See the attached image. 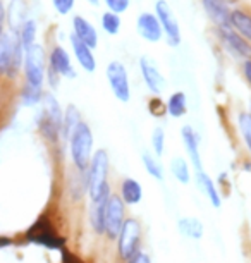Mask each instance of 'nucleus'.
<instances>
[{
    "label": "nucleus",
    "instance_id": "13",
    "mask_svg": "<svg viewBox=\"0 0 251 263\" xmlns=\"http://www.w3.org/2000/svg\"><path fill=\"white\" fill-rule=\"evenodd\" d=\"M206 16L217 28H230V9L227 0H201Z\"/></svg>",
    "mask_w": 251,
    "mask_h": 263
},
{
    "label": "nucleus",
    "instance_id": "15",
    "mask_svg": "<svg viewBox=\"0 0 251 263\" xmlns=\"http://www.w3.org/2000/svg\"><path fill=\"white\" fill-rule=\"evenodd\" d=\"M110 196V190L109 186H103L100 195H98L95 200H93V208H91V224L93 229L96 232H105V208H107V201H109Z\"/></svg>",
    "mask_w": 251,
    "mask_h": 263
},
{
    "label": "nucleus",
    "instance_id": "33",
    "mask_svg": "<svg viewBox=\"0 0 251 263\" xmlns=\"http://www.w3.org/2000/svg\"><path fill=\"white\" fill-rule=\"evenodd\" d=\"M105 6L109 7V11L115 14H122L129 7V0H105Z\"/></svg>",
    "mask_w": 251,
    "mask_h": 263
},
{
    "label": "nucleus",
    "instance_id": "1",
    "mask_svg": "<svg viewBox=\"0 0 251 263\" xmlns=\"http://www.w3.org/2000/svg\"><path fill=\"white\" fill-rule=\"evenodd\" d=\"M71 155L72 162L80 171H86L91 160V148H93V135L88 124L80 122L74 131L71 133Z\"/></svg>",
    "mask_w": 251,
    "mask_h": 263
},
{
    "label": "nucleus",
    "instance_id": "12",
    "mask_svg": "<svg viewBox=\"0 0 251 263\" xmlns=\"http://www.w3.org/2000/svg\"><path fill=\"white\" fill-rule=\"evenodd\" d=\"M136 28H138L140 36L145 38L146 42L157 43V42H160L162 36H164V31H162L159 17L151 12L140 14V16H138V21H136Z\"/></svg>",
    "mask_w": 251,
    "mask_h": 263
},
{
    "label": "nucleus",
    "instance_id": "8",
    "mask_svg": "<svg viewBox=\"0 0 251 263\" xmlns=\"http://www.w3.org/2000/svg\"><path fill=\"white\" fill-rule=\"evenodd\" d=\"M26 237H28V241L38 242V245H43V246L50 248V250H61L64 245V239H61V237L53 232L50 222H48L47 218H40V220L28 231Z\"/></svg>",
    "mask_w": 251,
    "mask_h": 263
},
{
    "label": "nucleus",
    "instance_id": "26",
    "mask_svg": "<svg viewBox=\"0 0 251 263\" xmlns=\"http://www.w3.org/2000/svg\"><path fill=\"white\" fill-rule=\"evenodd\" d=\"M102 28H103V31H105L107 34H112V36L119 33V29H121V17H119V14H115V12H112V11L103 12V16H102Z\"/></svg>",
    "mask_w": 251,
    "mask_h": 263
},
{
    "label": "nucleus",
    "instance_id": "30",
    "mask_svg": "<svg viewBox=\"0 0 251 263\" xmlns=\"http://www.w3.org/2000/svg\"><path fill=\"white\" fill-rule=\"evenodd\" d=\"M42 100V86H34V84H26L23 91V103L24 105H36Z\"/></svg>",
    "mask_w": 251,
    "mask_h": 263
},
{
    "label": "nucleus",
    "instance_id": "19",
    "mask_svg": "<svg viewBox=\"0 0 251 263\" xmlns=\"http://www.w3.org/2000/svg\"><path fill=\"white\" fill-rule=\"evenodd\" d=\"M181 136H183L184 146L188 150L191 162L196 167V172L203 171V165H201V158H200V152H198V136H196L195 129L191 126H184L183 131H181Z\"/></svg>",
    "mask_w": 251,
    "mask_h": 263
},
{
    "label": "nucleus",
    "instance_id": "38",
    "mask_svg": "<svg viewBox=\"0 0 251 263\" xmlns=\"http://www.w3.org/2000/svg\"><path fill=\"white\" fill-rule=\"evenodd\" d=\"M4 19H6V9H4V4L0 2V34H2V28H4Z\"/></svg>",
    "mask_w": 251,
    "mask_h": 263
},
{
    "label": "nucleus",
    "instance_id": "7",
    "mask_svg": "<svg viewBox=\"0 0 251 263\" xmlns=\"http://www.w3.org/2000/svg\"><path fill=\"white\" fill-rule=\"evenodd\" d=\"M26 59H24V69H26V79L29 84L42 86L43 78H45V57H43V48L36 43L28 47Z\"/></svg>",
    "mask_w": 251,
    "mask_h": 263
},
{
    "label": "nucleus",
    "instance_id": "21",
    "mask_svg": "<svg viewBox=\"0 0 251 263\" xmlns=\"http://www.w3.org/2000/svg\"><path fill=\"white\" fill-rule=\"evenodd\" d=\"M186 110H188V97H186L184 91H176L172 93L167 100V112L170 114L172 117L179 119L183 117Z\"/></svg>",
    "mask_w": 251,
    "mask_h": 263
},
{
    "label": "nucleus",
    "instance_id": "10",
    "mask_svg": "<svg viewBox=\"0 0 251 263\" xmlns=\"http://www.w3.org/2000/svg\"><path fill=\"white\" fill-rule=\"evenodd\" d=\"M124 224V203L119 196H109L105 208V232L109 237H114L121 232V227Z\"/></svg>",
    "mask_w": 251,
    "mask_h": 263
},
{
    "label": "nucleus",
    "instance_id": "5",
    "mask_svg": "<svg viewBox=\"0 0 251 263\" xmlns=\"http://www.w3.org/2000/svg\"><path fill=\"white\" fill-rule=\"evenodd\" d=\"M43 103H45V110H43V117H42V131L48 138L55 140L62 129V119H64L61 105H59L57 98L52 93H45L43 95Z\"/></svg>",
    "mask_w": 251,
    "mask_h": 263
},
{
    "label": "nucleus",
    "instance_id": "17",
    "mask_svg": "<svg viewBox=\"0 0 251 263\" xmlns=\"http://www.w3.org/2000/svg\"><path fill=\"white\" fill-rule=\"evenodd\" d=\"M71 45H72V50H74V55L80 62V66L85 69L88 72H93L96 69V59L93 55V48H90L88 45L78 40L74 34H71Z\"/></svg>",
    "mask_w": 251,
    "mask_h": 263
},
{
    "label": "nucleus",
    "instance_id": "35",
    "mask_svg": "<svg viewBox=\"0 0 251 263\" xmlns=\"http://www.w3.org/2000/svg\"><path fill=\"white\" fill-rule=\"evenodd\" d=\"M129 261L131 263H150V258L148 255H145V253H136Z\"/></svg>",
    "mask_w": 251,
    "mask_h": 263
},
{
    "label": "nucleus",
    "instance_id": "6",
    "mask_svg": "<svg viewBox=\"0 0 251 263\" xmlns=\"http://www.w3.org/2000/svg\"><path fill=\"white\" fill-rule=\"evenodd\" d=\"M155 16L159 17L160 21V26H162V31L167 36V42L169 45L172 47H177L181 43V28H179V23L172 12V9L165 0H157L155 4Z\"/></svg>",
    "mask_w": 251,
    "mask_h": 263
},
{
    "label": "nucleus",
    "instance_id": "11",
    "mask_svg": "<svg viewBox=\"0 0 251 263\" xmlns=\"http://www.w3.org/2000/svg\"><path fill=\"white\" fill-rule=\"evenodd\" d=\"M219 29V36L224 42V45L229 48L230 52H234L238 57L243 59H251V45L246 38H243L241 34L233 28H217Z\"/></svg>",
    "mask_w": 251,
    "mask_h": 263
},
{
    "label": "nucleus",
    "instance_id": "9",
    "mask_svg": "<svg viewBox=\"0 0 251 263\" xmlns=\"http://www.w3.org/2000/svg\"><path fill=\"white\" fill-rule=\"evenodd\" d=\"M121 237H119V251L121 256L126 260H131L138 253V246H140V226L136 220H124L121 227Z\"/></svg>",
    "mask_w": 251,
    "mask_h": 263
},
{
    "label": "nucleus",
    "instance_id": "3",
    "mask_svg": "<svg viewBox=\"0 0 251 263\" xmlns=\"http://www.w3.org/2000/svg\"><path fill=\"white\" fill-rule=\"evenodd\" d=\"M107 171H109V157L103 150H98L91 157L90 165H88V193H90L91 200L100 195L102 187L107 184Z\"/></svg>",
    "mask_w": 251,
    "mask_h": 263
},
{
    "label": "nucleus",
    "instance_id": "34",
    "mask_svg": "<svg viewBox=\"0 0 251 263\" xmlns=\"http://www.w3.org/2000/svg\"><path fill=\"white\" fill-rule=\"evenodd\" d=\"M53 2V7H55V11L59 14H62V16H66L72 11V7H74V2L76 0H52Z\"/></svg>",
    "mask_w": 251,
    "mask_h": 263
},
{
    "label": "nucleus",
    "instance_id": "25",
    "mask_svg": "<svg viewBox=\"0 0 251 263\" xmlns=\"http://www.w3.org/2000/svg\"><path fill=\"white\" fill-rule=\"evenodd\" d=\"M80 112L74 105H69L67 107V112L66 116L62 119V129H64V135L66 136H71V133L74 131L76 126L80 124Z\"/></svg>",
    "mask_w": 251,
    "mask_h": 263
},
{
    "label": "nucleus",
    "instance_id": "23",
    "mask_svg": "<svg viewBox=\"0 0 251 263\" xmlns=\"http://www.w3.org/2000/svg\"><path fill=\"white\" fill-rule=\"evenodd\" d=\"M121 191H122V198H124V201L129 203V205H136V203L141 201L143 191H141V186H140V182H138V181L124 179Z\"/></svg>",
    "mask_w": 251,
    "mask_h": 263
},
{
    "label": "nucleus",
    "instance_id": "27",
    "mask_svg": "<svg viewBox=\"0 0 251 263\" xmlns=\"http://www.w3.org/2000/svg\"><path fill=\"white\" fill-rule=\"evenodd\" d=\"M172 174H174V177L179 182H183V184H188L189 182V168H188V163H186L184 158L181 157H176L174 160H172Z\"/></svg>",
    "mask_w": 251,
    "mask_h": 263
},
{
    "label": "nucleus",
    "instance_id": "20",
    "mask_svg": "<svg viewBox=\"0 0 251 263\" xmlns=\"http://www.w3.org/2000/svg\"><path fill=\"white\" fill-rule=\"evenodd\" d=\"M230 28L236 29L241 36L251 42V16L241 9L230 11Z\"/></svg>",
    "mask_w": 251,
    "mask_h": 263
},
{
    "label": "nucleus",
    "instance_id": "32",
    "mask_svg": "<svg viewBox=\"0 0 251 263\" xmlns=\"http://www.w3.org/2000/svg\"><path fill=\"white\" fill-rule=\"evenodd\" d=\"M164 140H165L164 129H162V127H155L153 129V135H151V146H153L157 157H160L162 153H164Z\"/></svg>",
    "mask_w": 251,
    "mask_h": 263
},
{
    "label": "nucleus",
    "instance_id": "28",
    "mask_svg": "<svg viewBox=\"0 0 251 263\" xmlns=\"http://www.w3.org/2000/svg\"><path fill=\"white\" fill-rule=\"evenodd\" d=\"M34 38H36V23L34 21H26L23 24L21 28V33H19V40H21L23 43V48L26 50L28 47H31L34 43Z\"/></svg>",
    "mask_w": 251,
    "mask_h": 263
},
{
    "label": "nucleus",
    "instance_id": "29",
    "mask_svg": "<svg viewBox=\"0 0 251 263\" xmlns=\"http://www.w3.org/2000/svg\"><path fill=\"white\" fill-rule=\"evenodd\" d=\"M143 165H145V168L148 171L150 176L157 177L159 181L164 179V171H162V165L159 162H157L155 157H151L148 152L143 153Z\"/></svg>",
    "mask_w": 251,
    "mask_h": 263
},
{
    "label": "nucleus",
    "instance_id": "37",
    "mask_svg": "<svg viewBox=\"0 0 251 263\" xmlns=\"http://www.w3.org/2000/svg\"><path fill=\"white\" fill-rule=\"evenodd\" d=\"M243 69H244V76H246V79H248L249 84H251V59H246V62H244Z\"/></svg>",
    "mask_w": 251,
    "mask_h": 263
},
{
    "label": "nucleus",
    "instance_id": "14",
    "mask_svg": "<svg viewBox=\"0 0 251 263\" xmlns=\"http://www.w3.org/2000/svg\"><path fill=\"white\" fill-rule=\"evenodd\" d=\"M140 69H141V76L145 79L146 86L150 88V91L155 93V95H160L165 88V79L162 76V72L159 71V67H157L148 57H141Z\"/></svg>",
    "mask_w": 251,
    "mask_h": 263
},
{
    "label": "nucleus",
    "instance_id": "31",
    "mask_svg": "<svg viewBox=\"0 0 251 263\" xmlns=\"http://www.w3.org/2000/svg\"><path fill=\"white\" fill-rule=\"evenodd\" d=\"M239 127L244 136L246 145H248L249 152H251V116L249 114H241L239 116Z\"/></svg>",
    "mask_w": 251,
    "mask_h": 263
},
{
    "label": "nucleus",
    "instance_id": "4",
    "mask_svg": "<svg viewBox=\"0 0 251 263\" xmlns=\"http://www.w3.org/2000/svg\"><path fill=\"white\" fill-rule=\"evenodd\" d=\"M107 81L110 84V90L114 97L122 103H127L131 100V86H129V76L124 67V64L119 61H114L107 66Z\"/></svg>",
    "mask_w": 251,
    "mask_h": 263
},
{
    "label": "nucleus",
    "instance_id": "18",
    "mask_svg": "<svg viewBox=\"0 0 251 263\" xmlns=\"http://www.w3.org/2000/svg\"><path fill=\"white\" fill-rule=\"evenodd\" d=\"M50 66L64 78H76V71L72 69L71 57L62 47H55L50 53Z\"/></svg>",
    "mask_w": 251,
    "mask_h": 263
},
{
    "label": "nucleus",
    "instance_id": "36",
    "mask_svg": "<svg viewBox=\"0 0 251 263\" xmlns=\"http://www.w3.org/2000/svg\"><path fill=\"white\" fill-rule=\"evenodd\" d=\"M62 260H64V263H83L80 258H76L74 255H71L69 251H62Z\"/></svg>",
    "mask_w": 251,
    "mask_h": 263
},
{
    "label": "nucleus",
    "instance_id": "22",
    "mask_svg": "<svg viewBox=\"0 0 251 263\" xmlns=\"http://www.w3.org/2000/svg\"><path fill=\"white\" fill-rule=\"evenodd\" d=\"M196 177H198V182H200V187L205 191V195L208 196V200L210 203L214 206H220L222 205V200H220V196H219V193L217 190H215V184H214V181L210 179L208 176L205 174V171H200V172H196Z\"/></svg>",
    "mask_w": 251,
    "mask_h": 263
},
{
    "label": "nucleus",
    "instance_id": "39",
    "mask_svg": "<svg viewBox=\"0 0 251 263\" xmlns=\"http://www.w3.org/2000/svg\"><path fill=\"white\" fill-rule=\"evenodd\" d=\"M88 2L93 4V6H98V4H100V0H88Z\"/></svg>",
    "mask_w": 251,
    "mask_h": 263
},
{
    "label": "nucleus",
    "instance_id": "16",
    "mask_svg": "<svg viewBox=\"0 0 251 263\" xmlns=\"http://www.w3.org/2000/svg\"><path fill=\"white\" fill-rule=\"evenodd\" d=\"M72 28H74V36L78 40H81L85 45H88L90 48H95L98 45V33L96 29L93 28L91 23H88L85 17L81 16H74L72 19Z\"/></svg>",
    "mask_w": 251,
    "mask_h": 263
},
{
    "label": "nucleus",
    "instance_id": "2",
    "mask_svg": "<svg viewBox=\"0 0 251 263\" xmlns=\"http://www.w3.org/2000/svg\"><path fill=\"white\" fill-rule=\"evenodd\" d=\"M23 50L19 34H0V74H16L23 62Z\"/></svg>",
    "mask_w": 251,
    "mask_h": 263
},
{
    "label": "nucleus",
    "instance_id": "24",
    "mask_svg": "<svg viewBox=\"0 0 251 263\" xmlns=\"http://www.w3.org/2000/svg\"><path fill=\"white\" fill-rule=\"evenodd\" d=\"M179 231L181 234L193 237V239H200L203 236V226L198 218H181L179 220Z\"/></svg>",
    "mask_w": 251,
    "mask_h": 263
}]
</instances>
